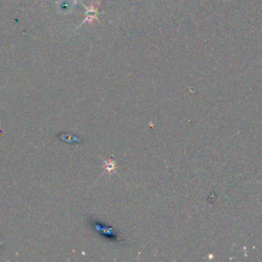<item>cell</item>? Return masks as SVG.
Returning a JSON list of instances; mask_svg holds the SVG:
<instances>
[{"instance_id":"cell-2","label":"cell","mask_w":262,"mask_h":262,"mask_svg":"<svg viewBox=\"0 0 262 262\" xmlns=\"http://www.w3.org/2000/svg\"><path fill=\"white\" fill-rule=\"evenodd\" d=\"M105 163H106V169L111 173V172H114L115 169H116V164L113 160H105Z\"/></svg>"},{"instance_id":"cell-1","label":"cell","mask_w":262,"mask_h":262,"mask_svg":"<svg viewBox=\"0 0 262 262\" xmlns=\"http://www.w3.org/2000/svg\"><path fill=\"white\" fill-rule=\"evenodd\" d=\"M89 225L90 227L95 231L98 232L101 237H103L104 239L108 240V241H112V242H119L120 238L118 236L117 231L111 227L107 225L106 224L100 222L98 219H94V218H89Z\"/></svg>"}]
</instances>
